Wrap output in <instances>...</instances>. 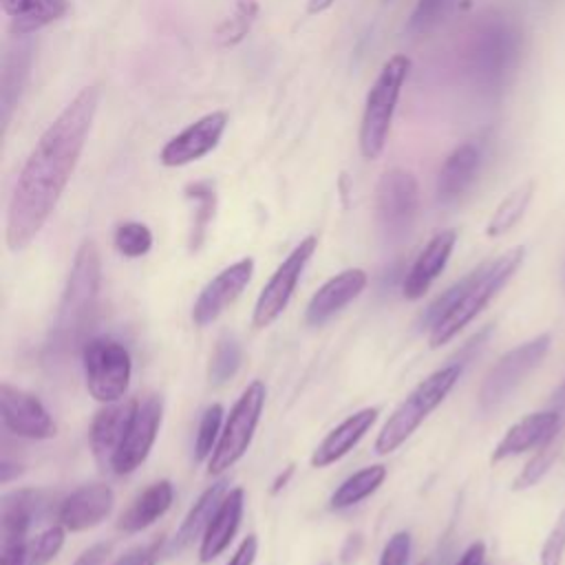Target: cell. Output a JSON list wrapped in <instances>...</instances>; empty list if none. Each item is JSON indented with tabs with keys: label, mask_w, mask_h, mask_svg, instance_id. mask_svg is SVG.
Here are the masks:
<instances>
[{
	"label": "cell",
	"mask_w": 565,
	"mask_h": 565,
	"mask_svg": "<svg viewBox=\"0 0 565 565\" xmlns=\"http://www.w3.org/2000/svg\"><path fill=\"white\" fill-rule=\"evenodd\" d=\"M99 106L97 86L82 88L40 135L7 207V247L24 249L53 214L90 132Z\"/></svg>",
	"instance_id": "6da1fadb"
},
{
	"label": "cell",
	"mask_w": 565,
	"mask_h": 565,
	"mask_svg": "<svg viewBox=\"0 0 565 565\" xmlns=\"http://www.w3.org/2000/svg\"><path fill=\"white\" fill-rule=\"evenodd\" d=\"M523 53L519 22L501 9H488L470 24L461 46V71L481 97H499L512 82Z\"/></svg>",
	"instance_id": "7a4b0ae2"
},
{
	"label": "cell",
	"mask_w": 565,
	"mask_h": 565,
	"mask_svg": "<svg viewBox=\"0 0 565 565\" xmlns=\"http://www.w3.org/2000/svg\"><path fill=\"white\" fill-rule=\"evenodd\" d=\"M102 282V258L95 241L86 238L75 252L53 327V349L73 351L86 344L84 335L95 320Z\"/></svg>",
	"instance_id": "3957f363"
},
{
	"label": "cell",
	"mask_w": 565,
	"mask_h": 565,
	"mask_svg": "<svg viewBox=\"0 0 565 565\" xmlns=\"http://www.w3.org/2000/svg\"><path fill=\"white\" fill-rule=\"evenodd\" d=\"M525 247H512L505 254L481 263L477 269L463 276V289L452 309L430 329V347L437 349L452 340L468 322H472L488 302L508 285L523 263Z\"/></svg>",
	"instance_id": "277c9868"
},
{
	"label": "cell",
	"mask_w": 565,
	"mask_h": 565,
	"mask_svg": "<svg viewBox=\"0 0 565 565\" xmlns=\"http://www.w3.org/2000/svg\"><path fill=\"white\" fill-rule=\"evenodd\" d=\"M461 369V362H452L424 377L384 422L375 439V452L388 455L399 448L419 428V424L446 399V395L457 384Z\"/></svg>",
	"instance_id": "5b68a950"
},
{
	"label": "cell",
	"mask_w": 565,
	"mask_h": 565,
	"mask_svg": "<svg viewBox=\"0 0 565 565\" xmlns=\"http://www.w3.org/2000/svg\"><path fill=\"white\" fill-rule=\"evenodd\" d=\"M408 71H411V60L397 53L384 62L373 86L369 88L364 110H362V121H360V135H358L360 152L364 159H377L382 154Z\"/></svg>",
	"instance_id": "8992f818"
},
{
	"label": "cell",
	"mask_w": 565,
	"mask_h": 565,
	"mask_svg": "<svg viewBox=\"0 0 565 565\" xmlns=\"http://www.w3.org/2000/svg\"><path fill=\"white\" fill-rule=\"evenodd\" d=\"M419 214V185L413 172L388 168L375 188V223L386 243L404 241Z\"/></svg>",
	"instance_id": "52a82bcc"
},
{
	"label": "cell",
	"mask_w": 565,
	"mask_h": 565,
	"mask_svg": "<svg viewBox=\"0 0 565 565\" xmlns=\"http://www.w3.org/2000/svg\"><path fill=\"white\" fill-rule=\"evenodd\" d=\"M82 366L88 393L102 402H119L130 384L132 360L128 349L106 335L90 338L82 347Z\"/></svg>",
	"instance_id": "ba28073f"
},
{
	"label": "cell",
	"mask_w": 565,
	"mask_h": 565,
	"mask_svg": "<svg viewBox=\"0 0 565 565\" xmlns=\"http://www.w3.org/2000/svg\"><path fill=\"white\" fill-rule=\"evenodd\" d=\"M550 344V333H539L532 340L503 353L481 382L479 408L486 413L499 408L525 382V377L541 366Z\"/></svg>",
	"instance_id": "9c48e42d"
},
{
	"label": "cell",
	"mask_w": 565,
	"mask_h": 565,
	"mask_svg": "<svg viewBox=\"0 0 565 565\" xmlns=\"http://www.w3.org/2000/svg\"><path fill=\"white\" fill-rule=\"evenodd\" d=\"M265 397H267V388L260 380H254L241 393V397L236 399V404L232 406V411L223 424L216 448L207 459L210 475L225 472L247 452L254 430L258 426L260 413L265 408Z\"/></svg>",
	"instance_id": "30bf717a"
},
{
	"label": "cell",
	"mask_w": 565,
	"mask_h": 565,
	"mask_svg": "<svg viewBox=\"0 0 565 565\" xmlns=\"http://www.w3.org/2000/svg\"><path fill=\"white\" fill-rule=\"evenodd\" d=\"M318 247V238L311 234L307 238H302L289 254L287 258L276 267V271L269 276V280L265 282V287L260 289L256 305H254V316L252 322L256 329H263L267 324H271L289 305L296 285L309 263V258L313 256Z\"/></svg>",
	"instance_id": "8fae6325"
},
{
	"label": "cell",
	"mask_w": 565,
	"mask_h": 565,
	"mask_svg": "<svg viewBox=\"0 0 565 565\" xmlns=\"http://www.w3.org/2000/svg\"><path fill=\"white\" fill-rule=\"evenodd\" d=\"M0 417L9 433L24 439H51L57 435V426L40 397L9 382L0 384Z\"/></svg>",
	"instance_id": "7c38bea8"
},
{
	"label": "cell",
	"mask_w": 565,
	"mask_h": 565,
	"mask_svg": "<svg viewBox=\"0 0 565 565\" xmlns=\"http://www.w3.org/2000/svg\"><path fill=\"white\" fill-rule=\"evenodd\" d=\"M161 397L157 395H146L143 399H137L132 422L110 466L115 475H130L146 461L161 426Z\"/></svg>",
	"instance_id": "4fadbf2b"
},
{
	"label": "cell",
	"mask_w": 565,
	"mask_h": 565,
	"mask_svg": "<svg viewBox=\"0 0 565 565\" xmlns=\"http://www.w3.org/2000/svg\"><path fill=\"white\" fill-rule=\"evenodd\" d=\"M225 128H227V113L223 110H214L199 117L161 148V154H159L161 163L168 168H179V166L199 161L201 157L210 154L218 146Z\"/></svg>",
	"instance_id": "5bb4252c"
},
{
	"label": "cell",
	"mask_w": 565,
	"mask_h": 565,
	"mask_svg": "<svg viewBox=\"0 0 565 565\" xmlns=\"http://www.w3.org/2000/svg\"><path fill=\"white\" fill-rule=\"evenodd\" d=\"M254 274V258H241L218 271L196 296L192 305V320L196 327L214 322L249 285Z\"/></svg>",
	"instance_id": "9a60e30c"
},
{
	"label": "cell",
	"mask_w": 565,
	"mask_h": 565,
	"mask_svg": "<svg viewBox=\"0 0 565 565\" xmlns=\"http://www.w3.org/2000/svg\"><path fill=\"white\" fill-rule=\"evenodd\" d=\"M35 57V42L31 35H11V42L2 55L0 71V119L7 130L11 117L26 90Z\"/></svg>",
	"instance_id": "2e32d148"
},
{
	"label": "cell",
	"mask_w": 565,
	"mask_h": 565,
	"mask_svg": "<svg viewBox=\"0 0 565 565\" xmlns=\"http://www.w3.org/2000/svg\"><path fill=\"white\" fill-rule=\"evenodd\" d=\"M483 163V150L475 141L457 146L441 163L435 183V196L439 205H455L475 185Z\"/></svg>",
	"instance_id": "e0dca14e"
},
{
	"label": "cell",
	"mask_w": 565,
	"mask_h": 565,
	"mask_svg": "<svg viewBox=\"0 0 565 565\" xmlns=\"http://www.w3.org/2000/svg\"><path fill=\"white\" fill-rule=\"evenodd\" d=\"M563 433V415L556 408L536 411L512 424L492 450V461H503L527 450H536L552 437Z\"/></svg>",
	"instance_id": "ac0fdd59"
},
{
	"label": "cell",
	"mask_w": 565,
	"mask_h": 565,
	"mask_svg": "<svg viewBox=\"0 0 565 565\" xmlns=\"http://www.w3.org/2000/svg\"><path fill=\"white\" fill-rule=\"evenodd\" d=\"M135 408H137V399H126V402H113L95 413L88 430V439H90L93 457L102 470H110L113 459L132 422Z\"/></svg>",
	"instance_id": "d6986e66"
},
{
	"label": "cell",
	"mask_w": 565,
	"mask_h": 565,
	"mask_svg": "<svg viewBox=\"0 0 565 565\" xmlns=\"http://www.w3.org/2000/svg\"><path fill=\"white\" fill-rule=\"evenodd\" d=\"M457 243L455 230H441L437 232L426 247L417 254L413 265L408 267L404 280H402V294L408 300H419L430 289V285L437 280V276L444 271L452 249Z\"/></svg>",
	"instance_id": "ffe728a7"
},
{
	"label": "cell",
	"mask_w": 565,
	"mask_h": 565,
	"mask_svg": "<svg viewBox=\"0 0 565 565\" xmlns=\"http://www.w3.org/2000/svg\"><path fill=\"white\" fill-rule=\"evenodd\" d=\"M366 271L360 267L344 269L329 278L309 300L305 320L311 327H320L327 320H331L342 307H347L351 300H355L364 287H366Z\"/></svg>",
	"instance_id": "44dd1931"
},
{
	"label": "cell",
	"mask_w": 565,
	"mask_h": 565,
	"mask_svg": "<svg viewBox=\"0 0 565 565\" xmlns=\"http://www.w3.org/2000/svg\"><path fill=\"white\" fill-rule=\"evenodd\" d=\"M115 494L106 483L82 486L71 492L57 508V521L71 530L82 532L99 525L113 510Z\"/></svg>",
	"instance_id": "7402d4cb"
},
{
	"label": "cell",
	"mask_w": 565,
	"mask_h": 565,
	"mask_svg": "<svg viewBox=\"0 0 565 565\" xmlns=\"http://www.w3.org/2000/svg\"><path fill=\"white\" fill-rule=\"evenodd\" d=\"M377 408H362L353 415H349L342 424H338L313 450L311 455V466L313 468H327L331 463H335L338 459H342L349 450H353V446H358V441L369 433V428L375 424L377 419Z\"/></svg>",
	"instance_id": "603a6c76"
},
{
	"label": "cell",
	"mask_w": 565,
	"mask_h": 565,
	"mask_svg": "<svg viewBox=\"0 0 565 565\" xmlns=\"http://www.w3.org/2000/svg\"><path fill=\"white\" fill-rule=\"evenodd\" d=\"M243 505H245V490L243 488H234L223 497V501L216 508L205 534L201 536V547H199L201 563H210L221 552L227 550V545L232 543V539H234V534L241 525Z\"/></svg>",
	"instance_id": "cb8c5ba5"
},
{
	"label": "cell",
	"mask_w": 565,
	"mask_h": 565,
	"mask_svg": "<svg viewBox=\"0 0 565 565\" xmlns=\"http://www.w3.org/2000/svg\"><path fill=\"white\" fill-rule=\"evenodd\" d=\"M11 35H31L68 13V0H0Z\"/></svg>",
	"instance_id": "d4e9b609"
},
{
	"label": "cell",
	"mask_w": 565,
	"mask_h": 565,
	"mask_svg": "<svg viewBox=\"0 0 565 565\" xmlns=\"http://www.w3.org/2000/svg\"><path fill=\"white\" fill-rule=\"evenodd\" d=\"M174 488L168 479L150 483L143 492L135 497L130 508L119 516L117 527L124 532H141L150 527L154 521H159L172 505Z\"/></svg>",
	"instance_id": "484cf974"
},
{
	"label": "cell",
	"mask_w": 565,
	"mask_h": 565,
	"mask_svg": "<svg viewBox=\"0 0 565 565\" xmlns=\"http://www.w3.org/2000/svg\"><path fill=\"white\" fill-rule=\"evenodd\" d=\"M227 494V481L221 479L216 483H212L199 499L196 503L190 508V512L185 514V519L181 521L174 539L170 541L168 545V552L174 554V552H183L185 547H190L199 536L205 534L216 508L221 505L223 497Z\"/></svg>",
	"instance_id": "4316f807"
},
{
	"label": "cell",
	"mask_w": 565,
	"mask_h": 565,
	"mask_svg": "<svg viewBox=\"0 0 565 565\" xmlns=\"http://www.w3.org/2000/svg\"><path fill=\"white\" fill-rule=\"evenodd\" d=\"M183 194H185L188 201L194 203L188 247H190V252H196L205 243L207 227H210V223L214 221V214H216V185H214L212 179L192 181V183L185 185Z\"/></svg>",
	"instance_id": "83f0119b"
},
{
	"label": "cell",
	"mask_w": 565,
	"mask_h": 565,
	"mask_svg": "<svg viewBox=\"0 0 565 565\" xmlns=\"http://www.w3.org/2000/svg\"><path fill=\"white\" fill-rule=\"evenodd\" d=\"M384 479H386V468L382 463L366 466V468L353 472L349 479H344L335 488V492L329 499V508L331 510H347V508L360 503L362 499L371 497L382 486Z\"/></svg>",
	"instance_id": "f1b7e54d"
},
{
	"label": "cell",
	"mask_w": 565,
	"mask_h": 565,
	"mask_svg": "<svg viewBox=\"0 0 565 565\" xmlns=\"http://www.w3.org/2000/svg\"><path fill=\"white\" fill-rule=\"evenodd\" d=\"M534 190H536L534 181H523L521 185H516L492 212V216L486 225V234L490 238H497V236H503L505 232H510L527 212Z\"/></svg>",
	"instance_id": "f546056e"
},
{
	"label": "cell",
	"mask_w": 565,
	"mask_h": 565,
	"mask_svg": "<svg viewBox=\"0 0 565 565\" xmlns=\"http://www.w3.org/2000/svg\"><path fill=\"white\" fill-rule=\"evenodd\" d=\"M258 2L256 0H238L234 4V11L218 24L216 40L221 46H236L241 44L247 33L252 31L256 18H258Z\"/></svg>",
	"instance_id": "4dcf8cb0"
},
{
	"label": "cell",
	"mask_w": 565,
	"mask_h": 565,
	"mask_svg": "<svg viewBox=\"0 0 565 565\" xmlns=\"http://www.w3.org/2000/svg\"><path fill=\"white\" fill-rule=\"evenodd\" d=\"M561 446H563V433H558L556 437H552L550 441H545L543 446H539L532 455V459L523 466V470L516 475L512 488L514 490H527L532 486H536L547 472L550 468L554 466L558 452H561Z\"/></svg>",
	"instance_id": "1f68e13d"
},
{
	"label": "cell",
	"mask_w": 565,
	"mask_h": 565,
	"mask_svg": "<svg viewBox=\"0 0 565 565\" xmlns=\"http://www.w3.org/2000/svg\"><path fill=\"white\" fill-rule=\"evenodd\" d=\"M241 358H243V353H241V344L236 342V338L221 335L214 347V353L210 358V366H207L210 382L214 386H221L230 377H234L241 366Z\"/></svg>",
	"instance_id": "d6a6232c"
},
{
	"label": "cell",
	"mask_w": 565,
	"mask_h": 565,
	"mask_svg": "<svg viewBox=\"0 0 565 565\" xmlns=\"http://www.w3.org/2000/svg\"><path fill=\"white\" fill-rule=\"evenodd\" d=\"M455 0H417L408 22H406V31L411 35H426L433 29H437L444 18L450 13Z\"/></svg>",
	"instance_id": "836d02e7"
},
{
	"label": "cell",
	"mask_w": 565,
	"mask_h": 565,
	"mask_svg": "<svg viewBox=\"0 0 565 565\" xmlns=\"http://www.w3.org/2000/svg\"><path fill=\"white\" fill-rule=\"evenodd\" d=\"M115 247L121 256L126 258H139L146 256L152 247V232L148 225L137 223V221H126L115 230Z\"/></svg>",
	"instance_id": "e575fe53"
},
{
	"label": "cell",
	"mask_w": 565,
	"mask_h": 565,
	"mask_svg": "<svg viewBox=\"0 0 565 565\" xmlns=\"http://www.w3.org/2000/svg\"><path fill=\"white\" fill-rule=\"evenodd\" d=\"M221 424H223V406L221 404L207 406L201 422H199V433H196V439H194V459L196 461H203L214 452L216 441H218L221 430H223Z\"/></svg>",
	"instance_id": "d590c367"
},
{
	"label": "cell",
	"mask_w": 565,
	"mask_h": 565,
	"mask_svg": "<svg viewBox=\"0 0 565 565\" xmlns=\"http://www.w3.org/2000/svg\"><path fill=\"white\" fill-rule=\"evenodd\" d=\"M64 545V525H51L26 543V565H49Z\"/></svg>",
	"instance_id": "8d00e7d4"
},
{
	"label": "cell",
	"mask_w": 565,
	"mask_h": 565,
	"mask_svg": "<svg viewBox=\"0 0 565 565\" xmlns=\"http://www.w3.org/2000/svg\"><path fill=\"white\" fill-rule=\"evenodd\" d=\"M565 558V508L556 516L541 547V565H563Z\"/></svg>",
	"instance_id": "74e56055"
},
{
	"label": "cell",
	"mask_w": 565,
	"mask_h": 565,
	"mask_svg": "<svg viewBox=\"0 0 565 565\" xmlns=\"http://www.w3.org/2000/svg\"><path fill=\"white\" fill-rule=\"evenodd\" d=\"M408 558H411V534L404 530L395 532L382 550L380 565H408Z\"/></svg>",
	"instance_id": "f35d334b"
},
{
	"label": "cell",
	"mask_w": 565,
	"mask_h": 565,
	"mask_svg": "<svg viewBox=\"0 0 565 565\" xmlns=\"http://www.w3.org/2000/svg\"><path fill=\"white\" fill-rule=\"evenodd\" d=\"M26 539L0 541V565H26Z\"/></svg>",
	"instance_id": "ab89813d"
},
{
	"label": "cell",
	"mask_w": 565,
	"mask_h": 565,
	"mask_svg": "<svg viewBox=\"0 0 565 565\" xmlns=\"http://www.w3.org/2000/svg\"><path fill=\"white\" fill-rule=\"evenodd\" d=\"M159 543L146 545V547H135L128 554H124L115 565H154L157 563V552Z\"/></svg>",
	"instance_id": "60d3db41"
},
{
	"label": "cell",
	"mask_w": 565,
	"mask_h": 565,
	"mask_svg": "<svg viewBox=\"0 0 565 565\" xmlns=\"http://www.w3.org/2000/svg\"><path fill=\"white\" fill-rule=\"evenodd\" d=\"M256 552H258V541L254 534H249L247 539L241 541V545L236 547V552L232 554V558L225 565H254Z\"/></svg>",
	"instance_id": "b9f144b4"
},
{
	"label": "cell",
	"mask_w": 565,
	"mask_h": 565,
	"mask_svg": "<svg viewBox=\"0 0 565 565\" xmlns=\"http://www.w3.org/2000/svg\"><path fill=\"white\" fill-rule=\"evenodd\" d=\"M113 545L110 543H95L88 550H84L73 565H104L106 558L110 556Z\"/></svg>",
	"instance_id": "7bdbcfd3"
},
{
	"label": "cell",
	"mask_w": 565,
	"mask_h": 565,
	"mask_svg": "<svg viewBox=\"0 0 565 565\" xmlns=\"http://www.w3.org/2000/svg\"><path fill=\"white\" fill-rule=\"evenodd\" d=\"M455 565H486V545L481 541H475L466 547Z\"/></svg>",
	"instance_id": "ee69618b"
},
{
	"label": "cell",
	"mask_w": 565,
	"mask_h": 565,
	"mask_svg": "<svg viewBox=\"0 0 565 565\" xmlns=\"http://www.w3.org/2000/svg\"><path fill=\"white\" fill-rule=\"evenodd\" d=\"M360 552H362V536H360V534H353V536L347 539V543H344V547H342V552H340V561H342L344 565H351V563L360 556Z\"/></svg>",
	"instance_id": "f6af8a7d"
},
{
	"label": "cell",
	"mask_w": 565,
	"mask_h": 565,
	"mask_svg": "<svg viewBox=\"0 0 565 565\" xmlns=\"http://www.w3.org/2000/svg\"><path fill=\"white\" fill-rule=\"evenodd\" d=\"M552 408H556V411H565V380L556 386V391L552 393Z\"/></svg>",
	"instance_id": "bcb514c9"
},
{
	"label": "cell",
	"mask_w": 565,
	"mask_h": 565,
	"mask_svg": "<svg viewBox=\"0 0 565 565\" xmlns=\"http://www.w3.org/2000/svg\"><path fill=\"white\" fill-rule=\"evenodd\" d=\"M335 0H309L307 2V13H322V11H327L331 4H333Z\"/></svg>",
	"instance_id": "7dc6e473"
},
{
	"label": "cell",
	"mask_w": 565,
	"mask_h": 565,
	"mask_svg": "<svg viewBox=\"0 0 565 565\" xmlns=\"http://www.w3.org/2000/svg\"><path fill=\"white\" fill-rule=\"evenodd\" d=\"M291 472H294V466H289L287 470H285V475H278V479L274 481V488H271V492L276 494L280 488H285V483H287V479L291 477Z\"/></svg>",
	"instance_id": "c3c4849f"
},
{
	"label": "cell",
	"mask_w": 565,
	"mask_h": 565,
	"mask_svg": "<svg viewBox=\"0 0 565 565\" xmlns=\"http://www.w3.org/2000/svg\"><path fill=\"white\" fill-rule=\"evenodd\" d=\"M419 565H428V563H419Z\"/></svg>",
	"instance_id": "681fc988"
},
{
	"label": "cell",
	"mask_w": 565,
	"mask_h": 565,
	"mask_svg": "<svg viewBox=\"0 0 565 565\" xmlns=\"http://www.w3.org/2000/svg\"><path fill=\"white\" fill-rule=\"evenodd\" d=\"M384 2H391V0H384Z\"/></svg>",
	"instance_id": "f907efd6"
},
{
	"label": "cell",
	"mask_w": 565,
	"mask_h": 565,
	"mask_svg": "<svg viewBox=\"0 0 565 565\" xmlns=\"http://www.w3.org/2000/svg\"><path fill=\"white\" fill-rule=\"evenodd\" d=\"M322 565H329V563H322Z\"/></svg>",
	"instance_id": "816d5d0a"
}]
</instances>
